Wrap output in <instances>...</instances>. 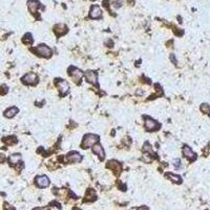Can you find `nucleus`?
Returning <instances> with one entry per match:
<instances>
[{"instance_id":"nucleus-11","label":"nucleus","mask_w":210,"mask_h":210,"mask_svg":"<svg viewBox=\"0 0 210 210\" xmlns=\"http://www.w3.org/2000/svg\"><path fill=\"white\" fill-rule=\"evenodd\" d=\"M102 16V11L98 5H93L92 9H90L89 12V17L92 19H97V18H100Z\"/></svg>"},{"instance_id":"nucleus-24","label":"nucleus","mask_w":210,"mask_h":210,"mask_svg":"<svg viewBox=\"0 0 210 210\" xmlns=\"http://www.w3.org/2000/svg\"><path fill=\"white\" fill-rule=\"evenodd\" d=\"M173 165H175V167L176 168V169H179V168L181 167V161H180L179 159L173 160Z\"/></svg>"},{"instance_id":"nucleus-3","label":"nucleus","mask_w":210,"mask_h":210,"mask_svg":"<svg viewBox=\"0 0 210 210\" xmlns=\"http://www.w3.org/2000/svg\"><path fill=\"white\" fill-rule=\"evenodd\" d=\"M55 84L58 88V90L60 92V95L61 96H65L66 94L70 92V84L65 81V80L62 79H56L55 81Z\"/></svg>"},{"instance_id":"nucleus-30","label":"nucleus","mask_w":210,"mask_h":210,"mask_svg":"<svg viewBox=\"0 0 210 210\" xmlns=\"http://www.w3.org/2000/svg\"><path fill=\"white\" fill-rule=\"evenodd\" d=\"M74 210H81V209H79V208H75Z\"/></svg>"},{"instance_id":"nucleus-18","label":"nucleus","mask_w":210,"mask_h":210,"mask_svg":"<svg viewBox=\"0 0 210 210\" xmlns=\"http://www.w3.org/2000/svg\"><path fill=\"white\" fill-rule=\"evenodd\" d=\"M166 178H168V179L170 180V181L175 182V183H176V184L182 183L181 176H176V175H172V173H171V172H168V173H167V175H166Z\"/></svg>"},{"instance_id":"nucleus-10","label":"nucleus","mask_w":210,"mask_h":210,"mask_svg":"<svg viewBox=\"0 0 210 210\" xmlns=\"http://www.w3.org/2000/svg\"><path fill=\"white\" fill-rule=\"evenodd\" d=\"M35 181L37 186L40 187V188H45L49 185V179L46 176H38Z\"/></svg>"},{"instance_id":"nucleus-21","label":"nucleus","mask_w":210,"mask_h":210,"mask_svg":"<svg viewBox=\"0 0 210 210\" xmlns=\"http://www.w3.org/2000/svg\"><path fill=\"white\" fill-rule=\"evenodd\" d=\"M22 41H23V43L27 44V45H30V44L33 43V38H32V35L31 34H25L23 37V39H22Z\"/></svg>"},{"instance_id":"nucleus-26","label":"nucleus","mask_w":210,"mask_h":210,"mask_svg":"<svg viewBox=\"0 0 210 210\" xmlns=\"http://www.w3.org/2000/svg\"><path fill=\"white\" fill-rule=\"evenodd\" d=\"M4 210H16L14 207L10 206L9 204H4Z\"/></svg>"},{"instance_id":"nucleus-13","label":"nucleus","mask_w":210,"mask_h":210,"mask_svg":"<svg viewBox=\"0 0 210 210\" xmlns=\"http://www.w3.org/2000/svg\"><path fill=\"white\" fill-rule=\"evenodd\" d=\"M93 151H94V153L95 154H97L99 158H100V160H103L104 159V157H105V153H104V149H103V147H102V145H100V144H95L93 146Z\"/></svg>"},{"instance_id":"nucleus-2","label":"nucleus","mask_w":210,"mask_h":210,"mask_svg":"<svg viewBox=\"0 0 210 210\" xmlns=\"http://www.w3.org/2000/svg\"><path fill=\"white\" fill-rule=\"evenodd\" d=\"M34 52L38 55V56H41L43 58H49L52 55V48H48V46L45 45V44H40V45H38Z\"/></svg>"},{"instance_id":"nucleus-25","label":"nucleus","mask_w":210,"mask_h":210,"mask_svg":"<svg viewBox=\"0 0 210 210\" xmlns=\"http://www.w3.org/2000/svg\"><path fill=\"white\" fill-rule=\"evenodd\" d=\"M144 150L149 151V153L151 151V146H150L149 143H145V144H144Z\"/></svg>"},{"instance_id":"nucleus-23","label":"nucleus","mask_w":210,"mask_h":210,"mask_svg":"<svg viewBox=\"0 0 210 210\" xmlns=\"http://www.w3.org/2000/svg\"><path fill=\"white\" fill-rule=\"evenodd\" d=\"M7 85H2V86H0V95H5V94L7 93Z\"/></svg>"},{"instance_id":"nucleus-7","label":"nucleus","mask_w":210,"mask_h":210,"mask_svg":"<svg viewBox=\"0 0 210 210\" xmlns=\"http://www.w3.org/2000/svg\"><path fill=\"white\" fill-rule=\"evenodd\" d=\"M84 76L88 83H90L93 85H97V83H98V75H97L94 71H86L84 73Z\"/></svg>"},{"instance_id":"nucleus-22","label":"nucleus","mask_w":210,"mask_h":210,"mask_svg":"<svg viewBox=\"0 0 210 210\" xmlns=\"http://www.w3.org/2000/svg\"><path fill=\"white\" fill-rule=\"evenodd\" d=\"M142 160L144 162H146V163H150L151 161H153V158L150 157V154H149V153H144V154H143V157H142Z\"/></svg>"},{"instance_id":"nucleus-8","label":"nucleus","mask_w":210,"mask_h":210,"mask_svg":"<svg viewBox=\"0 0 210 210\" xmlns=\"http://www.w3.org/2000/svg\"><path fill=\"white\" fill-rule=\"evenodd\" d=\"M65 161L68 163H79L82 161V156L77 151H73V153H70L66 156Z\"/></svg>"},{"instance_id":"nucleus-27","label":"nucleus","mask_w":210,"mask_h":210,"mask_svg":"<svg viewBox=\"0 0 210 210\" xmlns=\"http://www.w3.org/2000/svg\"><path fill=\"white\" fill-rule=\"evenodd\" d=\"M5 160H7V157L3 153H0V163H3Z\"/></svg>"},{"instance_id":"nucleus-5","label":"nucleus","mask_w":210,"mask_h":210,"mask_svg":"<svg viewBox=\"0 0 210 210\" xmlns=\"http://www.w3.org/2000/svg\"><path fill=\"white\" fill-rule=\"evenodd\" d=\"M22 82H23L24 84H31V85H34L37 83L38 81V77L37 75L35 73H27L26 75H24L23 77H22Z\"/></svg>"},{"instance_id":"nucleus-20","label":"nucleus","mask_w":210,"mask_h":210,"mask_svg":"<svg viewBox=\"0 0 210 210\" xmlns=\"http://www.w3.org/2000/svg\"><path fill=\"white\" fill-rule=\"evenodd\" d=\"M201 112H203V114H206V115H209L210 116V106L208 104L204 103L201 105Z\"/></svg>"},{"instance_id":"nucleus-29","label":"nucleus","mask_w":210,"mask_h":210,"mask_svg":"<svg viewBox=\"0 0 210 210\" xmlns=\"http://www.w3.org/2000/svg\"><path fill=\"white\" fill-rule=\"evenodd\" d=\"M138 210H148V208H147V207H145V206H143V207H141V208H139Z\"/></svg>"},{"instance_id":"nucleus-19","label":"nucleus","mask_w":210,"mask_h":210,"mask_svg":"<svg viewBox=\"0 0 210 210\" xmlns=\"http://www.w3.org/2000/svg\"><path fill=\"white\" fill-rule=\"evenodd\" d=\"M3 142L7 145H13V144H16V143H17V139H16V137H14V136L7 137V138H4Z\"/></svg>"},{"instance_id":"nucleus-15","label":"nucleus","mask_w":210,"mask_h":210,"mask_svg":"<svg viewBox=\"0 0 210 210\" xmlns=\"http://www.w3.org/2000/svg\"><path fill=\"white\" fill-rule=\"evenodd\" d=\"M107 167L110 168V169L115 170L117 173H120L121 170H122V166H121V164L117 161H114V160H112V161H109L107 163Z\"/></svg>"},{"instance_id":"nucleus-12","label":"nucleus","mask_w":210,"mask_h":210,"mask_svg":"<svg viewBox=\"0 0 210 210\" xmlns=\"http://www.w3.org/2000/svg\"><path fill=\"white\" fill-rule=\"evenodd\" d=\"M27 5H29L30 12L35 15V14L37 13L38 9L40 7V2L37 1V0H29V2H27Z\"/></svg>"},{"instance_id":"nucleus-16","label":"nucleus","mask_w":210,"mask_h":210,"mask_svg":"<svg viewBox=\"0 0 210 210\" xmlns=\"http://www.w3.org/2000/svg\"><path fill=\"white\" fill-rule=\"evenodd\" d=\"M18 112H19V109L17 108V107H15V106L10 107L9 109H7L4 112V117H7V118H13V117H15V116L18 114Z\"/></svg>"},{"instance_id":"nucleus-4","label":"nucleus","mask_w":210,"mask_h":210,"mask_svg":"<svg viewBox=\"0 0 210 210\" xmlns=\"http://www.w3.org/2000/svg\"><path fill=\"white\" fill-rule=\"evenodd\" d=\"M68 74H70V76L73 78V80L76 82V83H80V81H81V79H82V76H83L82 71L77 67H70Z\"/></svg>"},{"instance_id":"nucleus-17","label":"nucleus","mask_w":210,"mask_h":210,"mask_svg":"<svg viewBox=\"0 0 210 210\" xmlns=\"http://www.w3.org/2000/svg\"><path fill=\"white\" fill-rule=\"evenodd\" d=\"M21 161V154L20 153H14L10 157L9 162L11 165H17Z\"/></svg>"},{"instance_id":"nucleus-1","label":"nucleus","mask_w":210,"mask_h":210,"mask_svg":"<svg viewBox=\"0 0 210 210\" xmlns=\"http://www.w3.org/2000/svg\"><path fill=\"white\" fill-rule=\"evenodd\" d=\"M98 142H99V136L94 135V134H88V135H85L84 136L81 146L83 149H86V148L92 147V146L97 144Z\"/></svg>"},{"instance_id":"nucleus-9","label":"nucleus","mask_w":210,"mask_h":210,"mask_svg":"<svg viewBox=\"0 0 210 210\" xmlns=\"http://www.w3.org/2000/svg\"><path fill=\"white\" fill-rule=\"evenodd\" d=\"M183 154L185 156V158H187V159L189 160L190 162L194 161V160L197 159V154H195V153H193V150L188 145L183 146Z\"/></svg>"},{"instance_id":"nucleus-14","label":"nucleus","mask_w":210,"mask_h":210,"mask_svg":"<svg viewBox=\"0 0 210 210\" xmlns=\"http://www.w3.org/2000/svg\"><path fill=\"white\" fill-rule=\"evenodd\" d=\"M54 32L58 37H60V36L64 35L65 33L67 32V27H66L65 24H62V23L57 24V25L54 26Z\"/></svg>"},{"instance_id":"nucleus-6","label":"nucleus","mask_w":210,"mask_h":210,"mask_svg":"<svg viewBox=\"0 0 210 210\" xmlns=\"http://www.w3.org/2000/svg\"><path fill=\"white\" fill-rule=\"evenodd\" d=\"M145 128L147 129L148 131H153L156 130V129L160 128V125L158 124V122L156 120H153V119L151 118H145Z\"/></svg>"},{"instance_id":"nucleus-28","label":"nucleus","mask_w":210,"mask_h":210,"mask_svg":"<svg viewBox=\"0 0 210 210\" xmlns=\"http://www.w3.org/2000/svg\"><path fill=\"white\" fill-rule=\"evenodd\" d=\"M33 210H48V207H37V208H35Z\"/></svg>"}]
</instances>
